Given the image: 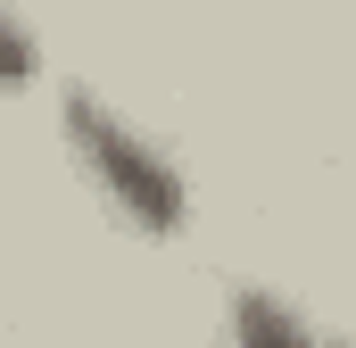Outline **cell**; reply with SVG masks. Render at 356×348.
<instances>
[{
	"mask_svg": "<svg viewBox=\"0 0 356 348\" xmlns=\"http://www.w3.org/2000/svg\"><path fill=\"white\" fill-rule=\"evenodd\" d=\"M67 141H75V158H83V174L116 199V216L124 224H141V232H182V216H191V199H182V174L175 158L149 141V133H133L108 100H91V91H75L67 100Z\"/></svg>",
	"mask_w": 356,
	"mask_h": 348,
	"instance_id": "obj_1",
	"label": "cell"
},
{
	"mask_svg": "<svg viewBox=\"0 0 356 348\" xmlns=\"http://www.w3.org/2000/svg\"><path fill=\"white\" fill-rule=\"evenodd\" d=\"M232 348H332L290 299H273V290H241L232 299Z\"/></svg>",
	"mask_w": 356,
	"mask_h": 348,
	"instance_id": "obj_2",
	"label": "cell"
},
{
	"mask_svg": "<svg viewBox=\"0 0 356 348\" xmlns=\"http://www.w3.org/2000/svg\"><path fill=\"white\" fill-rule=\"evenodd\" d=\"M33 75H42V50H33V33L0 8V91H25Z\"/></svg>",
	"mask_w": 356,
	"mask_h": 348,
	"instance_id": "obj_3",
	"label": "cell"
}]
</instances>
